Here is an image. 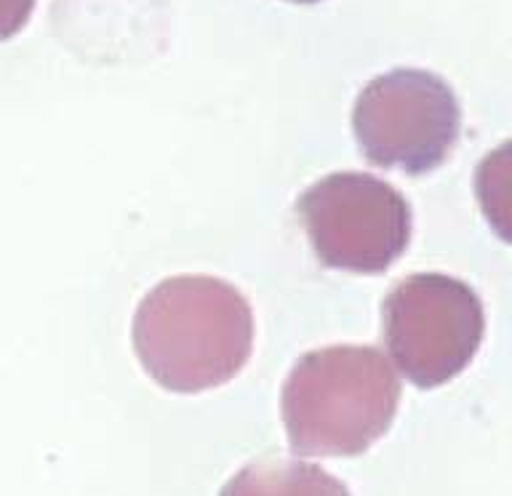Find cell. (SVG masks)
Masks as SVG:
<instances>
[{"label": "cell", "instance_id": "8992f818", "mask_svg": "<svg viewBox=\"0 0 512 496\" xmlns=\"http://www.w3.org/2000/svg\"><path fill=\"white\" fill-rule=\"evenodd\" d=\"M222 496H350L342 480L296 459H259L246 464L222 488Z\"/></svg>", "mask_w": 512, "mask_h": 496}, {"label": "cell", "instance_id": "5b68a950", "mask_svg": "<svg viewBox=\"0 0 512 496\" xmlns=\"http://www.w3.org/2000/svg\"><path fill=\"white\" fill-rule=\"evenodd\" d=\"M312 251L326 267L376 275L406 254L411 208L371 174H331L296 203Z\"/></svg>", "mask_w": 512, "mask_h": 496}, {"label": "cell", "instance_id": "6da1fadb", "mask_svg": "<svg viewBox=\"0 0 512 496\" xmlns=\"http://www.w3.org/2000/svg\"><path fill=\"white\" fill-rule=\"evenodd\" d=\"M144 371L171 392L230 382L254 347V315L238 288L208 275L168 278L144 296L134 318Z\"/></svg>", "mask_w": 512, "mask_h": 496}, {"label": "cell", "instance_id": "ba28073f", "mask_svg": "<svg viewBox=\"0 0 512 496\" xmlns=\"http://www.w3.org/2000/svg\"><path fill=\"white\" fill-rule=\"evenodd\" d=\"M291 3H318V0H291Z\"/></svg>", "mask_w": 512, "mask_h": 496}, {"label": "cell", "instance_id": "7a4b0ae2", "mask_svg": "<svg viewBox=\"0 0 512 496\" xmlns=\"http://www.w3.org/2000/svg\"><path fill=\"white\" fill-rule=\"evenodd\" d=\"M283 424L299 456H358L390 430L400 382L376 347H323L283 384Z\"/></svg>", "mask_w": 512, "mask_h": 496}, {"label": "cell", "instance_id": "277c9868", "mask_svg": "<svg viewBox=\"0 0 512 496\" xmlns=\"http://www.w3.org/2000/svg\"><path fill=\"white\" fill-rule=\"evenodd\" d=\"M352 128L360 152L374 166L427 174L454 152L462 110L435 72L392 70L360 91Z\"/></svg>", "mask_w": 512, "mask_h": 496}, {"label": "cell", "instance_id": "52a82bcc", "mask_svg": "<svg viewBox=\"0 0 512 496\" xmlns=\"http://www.w3.org/2000/svg\"><path fill=\"white\" fill-rule=\"evenodd\" d=\"M35 0H0V40L14 38L32 16Z\"/></svg>", "mask_w": 512, "mask_h": 496}, {"label": "cell", "instance_id": "3957f363", "mask_svg": "<svg viewBox=\"0 0 512 496\" xmlns=\"http://www.w3.org/2000/svg\"><path fill=\"white\" fill-rule=\"evenodd\" d=\"M384 344L400 374L416 387H440L475 358L486 315L464 280L416 272L392 288L382 307Z\"/></svg>", "mask_w": 512, "mask_h": 496}]
</instances>
